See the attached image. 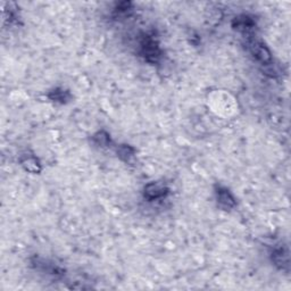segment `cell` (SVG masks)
Masks as SVG:
<instances>
[{"label":"cell","mask_w":291,"mask_h":291,"mask_svg":"<svg viewBox=\"0 0 291 291\" xmlns=\"http://www.w3.org/2000/svg\"><path fill=\"white\" fill-rule=\"evenodd\" d=\"M22 165L25 167V170L32 172V173H36V172L40 171V165L34 157L26 156L24 160H22Z\"/></svg>","instance_id":"7"},{"label":"cell","mask_w":291,"mask_h":291,"mask_svg":"<svg viewBox=\"0 0 291 291\" xmlns=\"http://www.w3.org/2000/svg\"><path fill=\"white\" fill-rule=\"evenodd\" d=\"M140 54L149 63H157L161 58V48L154 34H146L140 41Z\"/></svg>","instance_id":"1"},{"label":"cell","mask_w":291,"mask_h":291,"mask_svg":"<svg viewBox=\"0 0 291 291\" xmlns=\"http://www.w3.org/2000/svg\"><path fill=\"white\" fill-rule=\"evenodd\" d=\"M247 48L253 55V57L262 64H270L272 62V56H271L269 48L262 41L256 40V39H249L247 41Z\"/></svg>","instance_id":"2"},{"label":"cell","mask_w":291,"mask_h":291,"mask_svg":"<svg viewBox=\"0 0 291 291\" xmlns=\"http://www.w3.org/2000/svg\"><path fill=\"white\" fill-rule=\"evenodd\" d=\"M272 259L280 269L288 270L289 267V253L284 248H276L272 254Z\"/></svg>","instance_id":"6"},{"label":"cell","mask_w":291,"mask_h":291,"mask_svg":"<svg viewBox=\"0 0 291 291\" xmlns=\"http://www.w3.org/2000/svg\"><path fill=\"white\" fill-rule=\"evenodd\" d=\"M232 26L237 31L248 34V33L254 31L256 23H255L253 17H250L249 15H240L233 19Z\"/></svg>","instance_id":"3"},{"label":"cell","mask_w":291,"mask_h":291,"mask_svg":"<svg viewBox=\"0 0 291 291\" xmlns=\"http://www.w3.org/2000/svg\"><path fill=\"white\" fill-rule=\"evenodd\" d=\"M168 193V189L163 184L149 183L145 188V197L149 200H155L163 198Z\"/></svg>","instance_id":"4"},{"label":"cell","mask_w":291,"mask_h":291,"mask_svg":"<svg viewBox=\"0 0 291 291\" xmlns=\"http://www.w3.org/2000/svg\"><path fill=\"white\" fill-rule=\"evenodd\" d=\"M49 98L54 101L65 102L69 98V95L67 91L63 90V89H55L49 94Z\"/></svg>","instance_id":"8"},{"label":"cell","mask_w":291,"mask_h":291,"mask_svg":"<svg viewBox=\"0 0 291 291\" xmlns=\"http://www.w3.org/2000/svg\"><path fill=\"white\" fill-rule=\"evenodd\" d=\"M94 140L97 142V145L101 146V147H105V146H107L109 142H111L109 135L107 133H105V132H98V133L94 137Z\"/></svg>","instance_id":"10"},{"label":"cell","mask_w":291,"mask_h":291,"mask_svg":"<svg viewBox=\"0 0 291 291\" xmlns=\"http://www.w3.org/2000/svg\"><path fill=\"white\" fill-rule=\"evenodd\" d=\"M117 154H118V156L122 158V160L129 161L132 156H133L134 151L131 147H129V146H127V145H123V146H121L120 149L117 150Z\"/></svg>","instance_id":"9"},{"label":"cell","mask_w":291,"mask_h":291,"mask_svg":"<svg viewBox=\"0 0 291 291\" xmlns=\"http://www.w3.org/2000/svg\"><path fill=\"white\" fill-rule=\"evenodd\" d=\"M217 203L224 210H230L236 206V200L231 193L226 188H218L217 190Z\"/></svg>","instance_id":"5"}]
</instances>
